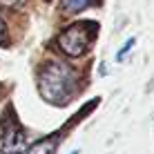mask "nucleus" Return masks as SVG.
Wrapping results in <instances>:
<instances>
[{
  "mask_svg": "<svg viewBox=\"0 0 154 154\" xmlns=\"http://www.w3.org/2000/svg\"><path fill=\"white\" fill-rule=\"evenodd\" d=\"M38 92L42 100L63 107L76 96L78 92V78L74 67L63 60H49L38 69Z\"/></svg>",
  "mask_w": 154,
  "mask_h": 154,
  "instance_id": "1",
  "label": "nucleus"
},
{
  "mask_svg": "<svg viewBox=\"0 0 154 154\" xmlns=\"http://www.w3.org/2000/svg\"><path fill=\"white\" fill-rule=\"evenodd\" d=\"M89 27H94V25H89V23H74V25H69V27H65L60 34L56 36L58 51L65 54V56H69V58L83 56L85 51H87V47H89V38H92Z\"/></svg>",
  "mask_w": 154,
  "mask_h": 154,
  "instance_id": "2",
  "label": "nucleus"
},
{
  "mask_svg": "<svg viewBox=\"0 0 154 154\" xmlns=\"http://www.w3.org/2000/svg\"><path fill=\"white\" fill-rule=\"evenodd\" d=\"M0 152L2 154H25L27 152V136L20 130V125L11 121L2 127V139H0Z\"/></svg>",
  "mask_w": 154,
  "mask_h": 154,
  "instance_id": "3",
  "label": "nucleus"
},
{
  "mask_svg": "<svg viewBox=\"0 0 154 154\" xmlns=\"http://www.w3.org/2000/svg\"><path fill=\"white\" fill-rule=\"evenodd\" d=\"M58 145V136H45V139L36 141L31 147H27L25 154H54Z\"/></svg>",
  "mask_w": 154,
  "mask_h": 154,
  "instance_id": "4",
  "label": "nucleus"
},
{
  "mask_svg": "<svg viewBox=\"0 0 154 154\" xmlns=\"http://www.w3.org/2000/svg\"><path fill=\"white\" fill-rule=\"evenodd\" d=\"M94 2L96 0H63L60 11L63 14H78V11H85L87 7H92Z\"/></svg>",
  "mask_w": 154,
  "mask_h": 154,
  "instance_id": "5",
  "label": "nucleus"
},
{
  "mask_svg": "<svg viewBox=\"0 0 154 154\" xmlns=\"http://www.w3.org/2000/svg\"><path fill=\"white\" fill-rule=\"evenodd\" d=\"M134 45H136V38H127V40H125V45L121 47V49H119V54H116V63H121V60H123V58H125L127 54H130V49H132Z\"/></svg>",
  "mask_w": 154,
  "mask_h": 154,
  "instance_id": "6",
  "label": "nucleus"
},
{
  "mask_svg": "<svg viewBox=\"0 0 154 154\" xmlns=\"http://www.w3.org/2000/svg\"><path fill=\"white\" fill-rule=\"evenodd\" d=\"M25 0H0V7H7V9H11V7H18V5H23Z\"/></svg>",
  "mask_w": 154,
  "mask_h": 154,
  "instance_id": "7",
  "label": "nucleus"
},
{
  "mask_svg": "<svg viewBox=\"0 0 154 154\" xmlns=\"http://www.w3.org/2000/svg\"><path fill=\"white\" fill-rule=\"evenodd\" d=\"M5 36H7V27H5V20L0 18V45L5 42Z\"/></svg>",
  "mask_w": 154,
  "mask_h": 154,
  "instance_id": "8",
  "label": "nucleus"
},
{
  "mask_svg": "<svg viewBox=\"0 0 154 154\" xmlns=\"http://www.w3.org/2000/svg\"><path fill=\"white\" fill-rule=\"evenodd\" d=\"M72 154H78V150H74V152H72Z\"/></svg>",
  "mask_w": 154,
  "mask_h": 154,
  "instance_id": "9",
  "label": "nucleus"
}]
</instances>
